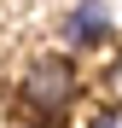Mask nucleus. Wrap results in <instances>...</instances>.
Returning a JSON list of instances; mask_svg holds the SVG:
<instances>
[{
  "mask_svg": "<svg viewBox=\"0 0 122 128\" xmlns=\"http://www.w3.org/2000/svg\"><path fill=\"white\" fill-rule=\"evenodd\" d=\"M87 128H122V99H116V105H105V111H99Z\"/></svg>",
  "mask_w": 122,
  "mask_h": 128,
  "instance_id": "3",
  "label": "nucleus"
},
{
  "mask_svg": "<svg viewBox=\"0 0 122 128\" xmlns=\"http://www.w3.org/2000/svg\"><path fill=\"white\" fill-rule=\"evenodd\" d=\"M76 88H81V76H76V58L64 52H47V58H35L23 82H17V105L35 116V122H58L76 105Z\"/></svg>",
  "mask_w": 122,
  "mask_h": 128,
  "instance_id": "1",
  "label": "nucleus"
},
{
  "mask_svg": "<svg viewBox=\"0 0 122 128\" xmlns=\"http://www.w3.org/2000/svg\"><path fill=\"white\" fill-rule=\"evenodd\" d=\"M105 88H111V93H116V99H122V58H116V64H111V76H105Z\"/></svg>",
  "mask_w": 122,
  "mask_h": 128,
  "instance_id": "4",
  "label": "nucleus"
},
{
  "mask_svg": "<svg viewBox=\"0 0 122 128\" xmlns=\"http://www.w3.org/2000/svg\"><path fill=\"white\" fill-rule=\"evenodd\" d=\"M116 29V12L105 6V0H76L70 18H64V41H70V52H87V47H105Z\"/></svg>",
  "mask_w": 122,
  "mask_h": 128,
  "instance_id": "2",
  "label": "nucleus"
}]
</instances>
